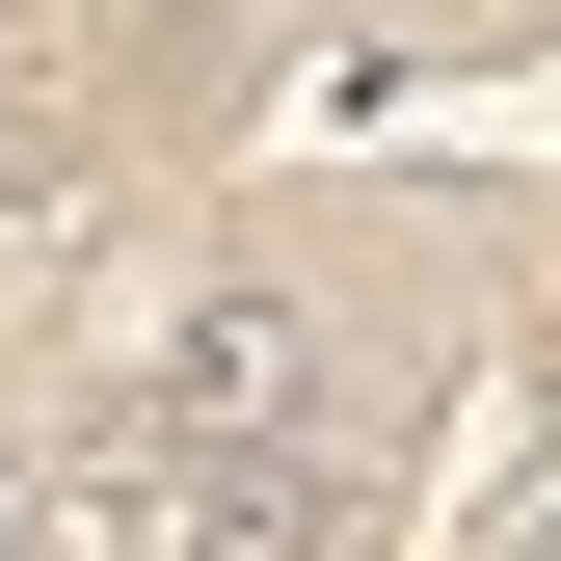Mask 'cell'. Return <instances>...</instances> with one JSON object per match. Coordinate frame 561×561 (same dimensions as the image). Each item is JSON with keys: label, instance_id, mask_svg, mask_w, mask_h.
<instances>
[{"label": "cell", "instance_id": "6da1fadb", "mask_svg": "<svg viewBox=\"0 0 561 561\" xmlns=\"http://www.w3.org/2000/svg\"><path fill=\"white\" fill-rule=\"evenodd\" d=\"M295 401H321L295 295H187V321H161V375H134V428H295Z\"/></svg>", "mask_w": 561, "mask_h": 561}, {"label": "cell", "instance_id": "7a4b0ae2", "mask_svg": "<svg viewBox=\"0 0 561 561\" xmlns=\"http://www.w3.org/2000/svg\"><path fill=\"white\" fill-rule=\"evenodd\" d=\"M0 161H27V54H0Z\"/></svg>", "mask_w": 561, "mask_h": 561}, {"label": "cell", "instance_id": "3957f363", "mask_svg": "<svg viewBox=\"0 0 561 561\" xmlns=\"http://www.w3.org/2000/svg\"><path fill=\"white\" fill-rule=\"evenodd\" d=\"M508 561H561V481H535V535H508Z\"/></svg>", "mask_w": 561, "mask_h": 561}]
</instances>
